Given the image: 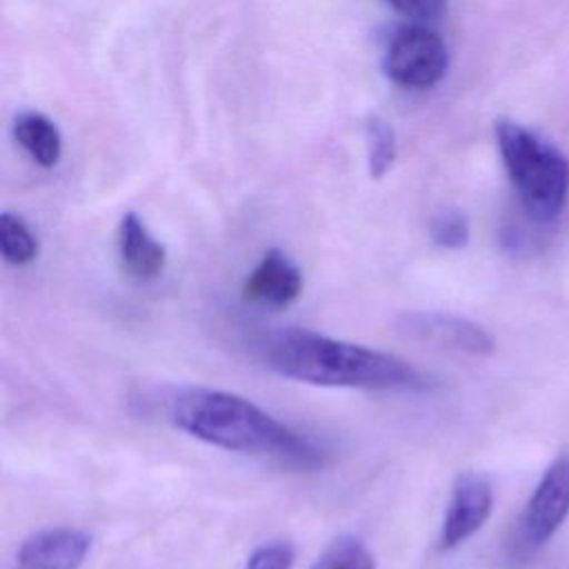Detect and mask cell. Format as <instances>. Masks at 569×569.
Wrapping results in <instances>:
<instances>
[{
    "mask_svg": "<svg viewBox=\"0 0 569 569\" xmlns=\"http://www.w3.org/2000/svg\"><path fill=\"white\" fill-rule=\"evenodd\" d=\"M91 549V536L76 527H49L22 540L18 569H80Z\"/></svg>",
    "mask_w": 569,
    "mask_h": 569,
    "instance_id": "cell-8",
    "label": "cell"
},
{
    "mask_svg": "<svg viewBox=\"0 0 569 569\" xmlns=\"http://www.w3.org/2000/svg\"><path fill=\"white\" fill-rule=\"evenodd\" d=\"M309 569H376V558L360 538L340 536L325 547Z\"/></svg>",
    "mask_w": 569,
    "mask_h": 569,
    "instance_id": "cell-13",
    "label": "cell"
},
{
    "mask_svg": "<svg viewBox=\"0 0 569 569\" xmlns=\"http://www.w3.org/2000/svg\"><path fill=\"white\" fill-rule=\"evenodd\" d=\"M445 40L425 24H409L393 33L385 51L387 76L409 89L433 87L447 71Z\"/></svg>",
    "mask_w": 569,
    "mask_h": 569,
    "instance_id": "cell-5",
    "label": "cell"
},
{
    "mask_svg": "<svg viewBox=\"0 0 569 569\" xmlns=\"http://www.w3.org/2000/svg\"><path fill=\"white\" fill-rule=\"evenodd\" d=\"M13 136L22 149L42 167H53L62 153L58 127L38 111H24L13 122Z\"/></svg>",
    "mask_w": 569,
    "mask_h": 569,
    "instance_id": "cell-11",
    "label": "cell"
},
{
    "mask_svg": "<svg viewBox=\"0 0 569 569\" xmlns=\"http://www.w3.org/2000/svg\"><path fill=\"white\" fill-rule=\"evenodd\" d=\"M431 238L442 249H462L469 242V224L460 211H442L431 222Z\"/></svg>",
    "mask_w": 569,
    "mask_h": 569,
    "instance_id": "cell-16",
    "label": "cell"
},
{
    "mask_svg": "<svg viewBox=\"0 0 569 569\" xmlns=\"http://www.w3.org/2000/svg\"><path fill=\"white\" fill-rule=\"evenodd\" d=\"M400 16L409 18L416 24H425L438 20L445 9L447 0H387Z\"/></svg>",
    "mask_w": 569,
    "mask_h": 569,
    "instance_id": "cell-17",
    "label": "cell"
},
{
    "mask_svg": "<svg viewBox=\"0 0 569 569\" xmlns=\"http://www.w3.org/2000/svg\"><path fill=\"white\" fill-rule=\"evenodd\" d=\"M396 327L409 340L476 358L489 356L496 345L482 325L447 311H405Z\"/></svg>",
    "mask_w": 569,
    "mask_h": 569,
    "instance_id": "cell-6",
    "label": "cell"
},
{
    "mask_svg": "<svg viewBox=\"0 0 569 569\" xmlns=\"http://www.w3.org/2000/svg\"><path fill=\"white\" fill-rule=\"evenodd\" d=\"M118 256L122 269L136 280H153L167 264L164 244L151 236L133 211L124 213L118 224Z\"/></svg>",
    "mask_w": 569,
    "mask_h": 569,
    "instance_id": "cell-10",
    "label": "cell"
},
{
    "mask_svg": "<svg viewBox=\"0 0 569 569\" xmlns=\"http://www.w3.org/2000/svg\"><path fill=\"white\" fill-rule=\"evenodd\" d=\"M569 516V456H558L540 476L511 536V553L529 558L562 527Z\"/></svg>",
    "mask_w": 569,
    "mask_h": 569,
    "instance_id": "cell-4",
    "label": "cell"
},
{
    "mask_svg": "<svg viewBox=\"0 0 569 569\" xmlns=\"http://www.w3.org/2000/svg\"><path fill=\"white\" fill-rule=\"evenodd\" d=\"M305 278L300 267L280 249H269L242 284V298L253 305L282 309L300 298Z\"/></svg>",
    "mask_w": 569,
    "mask_h": 569,
    "instance_id": "cell-9",
    "label": "cell"
},
{
    "mask_svg": "<svg viewBox=\"0 0 569 569\" xmlns=\"http://www.w3.org/2000/svg\"><path fill=\"white\" fill-rule=\"evenodd\" d=\"M296 549L287 540H269L251 549L244 569H293Z\"/></svg>",
    "mask_w": 569,
    "mask_h": 569,
    "instance_id": "cell-15",
    "label": "cell"
},
{
    "mask_svg": "<svg viewBox=\"0 0 569 569\" xmlns=\"http://www.w3.org/2000/svg\"><path fill=\"white\" fill-rule=\"evenodd\" d=\"M169 420L211 447L267 456L296 467H313L322 453L311 440L267 413L256 402L222 389H187L169 407Z\"/></svg>",
    "mask_w": 569,
    "mask_h": 569,
    "instance_id": "cell-2",
    "label": "cell"
},
{
    "mask_svg": "<svg viewBox=\"0 0 569 569\" xmlns=\"http://www.w3.org/2000/svg\"><path fill=\"white\" fill-rule=\"evenodd\" d=\"M493 509V487L487 476L465 471L456 478L440 531L438 551H453L476 536L489 520Z\"/></svg>",
    "mask_w": 569,
    "mask_h": 569,
    "instance_id": "cell-7",
    "label": "cell"
},
{
    "mask_svg": "<svg viewBox=\"0 0 569 569\" xmlns=\"http://www.w3.org/2000/svg\"><path fill=\"white\" fill-rule=\"evenodd\" d=\"M264 362L282 378L340 389H425L427 378L409 360L309 329H282L264 347Z\"/></svg>",
    "mask_w": 569,
    "mask_h": 569,
    "instance_id": "cell-1",
    "label": "cell"
},
{
    "mask_svg": "<svg viewBox=\"0 0 569 569\" xmlns=\"http://www.w3.org/2000/svg\"><path fill=\"white\" fill-rule=\"evenodd\" d=\"M369 173L371 178H382L396 158L393 129L382 120H371L369 127Z\"/></svg>",
    "mask_w": 569,
    "mask_h": 569,
    "instance_id": "cell-14",
    "label": "cell"
},
{
    "mask_svg": "<svg viewBox=\"0 0 569 569\" xmlns=\"http://www.w3.org/2000/svg\"><path fill=\"white\" fill-rule=\"evenodd\" d=\"M40 244L29 224L9 211L0 216V253L4 262L22 267L38 258Z\"/></svg>",
    "mask_w": 569,
    "mask_h": 569,
    "instance_id": "cell-12",
    "label": "cell"
},
{
    "mask_svg": "<svg viewBox=\"0 0 569 569\" xmlns=\"http://www.w3.org/2000/svg\"><path fill=\"white\" fill-rule=\"evenodd\" d=\"M496 142L525 213L538 224L556 220L569 193L567 158L509 118L496 122Z\"/></svg>",
    "mask_w": 569,
    "mask_h": 569,
    "instance_id": "cell-3",
    "label": "cell"
}]
</instances>
